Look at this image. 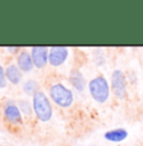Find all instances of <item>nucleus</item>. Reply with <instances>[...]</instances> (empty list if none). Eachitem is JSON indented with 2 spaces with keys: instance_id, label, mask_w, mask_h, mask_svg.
<instances>
[{
  "instance_id": "nucleus-3",
  "label": "nucleus",
  "mask_w": 143,
  "mask_h": 146,
  "mask_svg": "<svg viewBox=\"0 0 143 146\" xmlns=\"http://www.w3.org/2000/svg\"><path fill=\"white\" fill-rule=\"evenodd\" d=\"M49 99L61 108H70L74 104V92L67 88L63 83H55L49 86Z\"/></svg>"
},
{
  "instance_id": "nucleus-8",
  "label": "nucleus",
  "mask_w": 143,
  "mask_h": 146,
  "mask_svg": "<svg viewBox=\"0 0 143 146\" xmlns=\"http://www.w3.org/2000/svg\"><path fill=\"white\" fill-rule=\"evenodd\" d=\"M69 81L72 85V88L78 93H82L85 88L88 86V81L85 80V76L81 72L80 69H71L69 74Z\"/></svg>"
},
{
  "instance_id": "nucleus-9",
  "label": "nucleus",
  "mask_w": 143,
  "mask_h": 146,
  "mask_svg": "<svg viewBox=\"0 0 143 146\" xmlns=\"http://www.w3.org/2000/svg\"><path fill=\"white\" fill-rule=\"evenodd\" d=\"M16 66L19 67L22 72L24 74H28L33 70L34 67V64H33L32 56H30V52L27 51V50H20L16 55Z\"/></svg>"
},
{
  "instance_id": "nucleus-5",
  "label": "nucleus",
  "mask_w": 143,
  "mask_h": 146,
  "mask_svg": "<svg viewBox=\"0 0 143 146\" xmlns=\"http://www.w3.org/2000/svg\"><path fill=\"white\" fill-rule=\"evenodd\" d=\"M3 117L5 122L13 126H22L24 122L23 113L19 109V106L14 100H7L3 104Z\"/></svg>"
},
{
  "instance_id": "nucleus-14",
  "label": "nucleus",
  "mask_w": 143,
  "mask_h": 146,
  "mask_svg": "<svg viewBox=\"0 0 143 146\" xmlns=\"http://www.w3.org/2000/svg\"><path fill=\"white\" fill-rule=\"evenodd\" d=\"M8 85V80H7V75H5V69L0 65V89L7 88Z\"/></svg>"
},
{
  "instance_id": "nucleus-4",
  "label": "nucleus",
  "mask_w": 143,
  "mask_h": 146,
  "mask_svg": "<svg viewBox=\"0 0 143 146\" xmlns=\"http://www.w3.org/2000/svg\"><path fill=\"white\" fill-rule=\"evenodd\" d=\"M110 88L113 95L119 100H124L128 95V81L124 71L115 69L110 76Z\"/></svg>"
},
{
  "instance_id": "nucleus-6",
  "label": "nucleus",
  "mask_w": 143,
  "mask_h": 146,
  "mask_svg": "<svg viewBox=\"0 0 143 146\" xmlns=\"http://www.w3.org/2000/svg\"><path fill=\"white\" fill-rule=\"evenodd\" d=\"M70 55L66 47H51L48 52V64L53 67H60L67 61Z\"/></svg>"
},
{
  "instance_id": "nucleus-7",
  "label": "nucleus",
  "mask_w": 143,
  "mask_h": 146,
  "mask_svg": "<svg viewBox=\"0 0 143 146\" xmlns=\"http://www.w3.org/2000/svg\"><path fill=\"white\" fill-rule=\"evenodd\" d=\"M30 56H32L33 64L34 67L37 69H44L48 65V52L49 50L46 47H41V46H34L30 48Z\"/></svg>"
},
{
  "instance_id": "nucleus-2",
  "label": "nucleus",
  "mask_w": 143,
  "mask_h": 146,
  "mask_svg": "<svg viewBox=\"0 0 143 146\" xmlns=\"http://www.w3.org/2000/svg\"><path fill=\"white\" fill-rule=\"evenodd\" d=\"M88 89L90 97L100 104L108 102L110 97V84L104 75H96L90 81H88Z\"/></svg>"
},
{
  "instance_id": "nucleus-13",
  "label": "nucleus",
  "mask_w": 143,
  "mask_h": 146,
  "mask_svg": "<svg viewBox=\"0 0 143 146\" xmlns=\"http://www.w3.org/2000/svg\"><path fill=\"white\" fill-rule=\"evenodd\" d=\"M18 106H19V109L20 112L24 114V116H32L33 113V106L30 102H28L26 99H20L18 102Z\"/></svg>"
},
{
  "instance_id": "nucleus-15",
  "label": "nucleus",
  "mask_w": 143,
  "mask_h": 146,
  "mask_svg": "<svg viewBox=\"0 0 143 146\" xmlns=\"http://www.w3.org/2000/svg\"><path fill=\"white\" fill-rule=\"evenodd\" d=\"M7 50H8V51H10L12 53H13V51H20V50H19L18 47H8Z\"/></svg>"
},
{
  "instance_id": "nucleus-11",
  "label": "nucleus",
  "mask_w": 143,
  "mask_h": 146,
  "mask_svg": "<svg viewBox=\"0 0 143 146\" xmlns=\"http://www.w3.org/2000/svg\"><path fill=\"white\" fill-rule=\"evenodd\" d=\"M128 137V131L125 128H114L106 131L104 133V139L109 142H122Z\"/></svg>"
},
{
  "instance_id": "nucleus-12",
  "label": "nucleus",
  "mask_w": 143,
  "mask_h": 146,
  "mask_svg": "<svg viewBox=\"0 0 143 146\" xmlns=\"http://www.w3.org/2000/svg\"><path fill=\"white\" fill-rule=\"evenodd\" d=\"M22 88H23V92L27 95H32V97L39 90V89H38V83L34 79H28V80H26L23 83V86H22Z\"/></svg>"
},
{
  "instance_id": "nucleus-10",
  "label": "nucleus",
  "mask_w": 143,
  "mask_h": 146,
  "mask_svg": "<svg viewBox=\"0 0 143 146\" xmlns=\"http://www.w3.org/2000/svg\"><path fill=\"white\" fill-rule=\"evenodd\" d=\"M5 75H7L8 83H10L12 85H19L22 81V78H23L22 71L16 66V64H9L5 67Z\"/></svg>"
},
{
  "instance_id": "nucleus-1",
  "label": "nucleus",
  "mask_w": 143,
  "mask_h": 146,
  "mask_svg": "<svg viewBox=\"0 0 143 146\" xmlns=\"http://www.w3.org/2000/svg\"><path fill=\"white\" fill-rule=\"evenodd\" d=\"M33 113L36 114L38 121L41 122H48L53 116V107L49 97L43 90H39L32 97Z\"/></svg>"
}]
</instances>
